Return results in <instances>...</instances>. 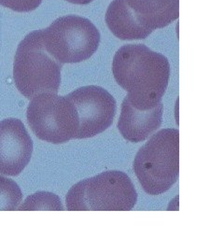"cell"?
<instances>
[{
	"mask_svg": "<svg viewBox=\"0 0 224 252\" xmlns=\"http://www.w3.org/2000/svg\"><path fill=\"white\" fill-rule=\"evenodd\" d=\"M76 107L80 126L76 139L90 138L106 131L116 115V100L104 88L83 86L68 94Z\"/></svg>",
	"mask_w": 224,
	"mask_h": 252,
	"instance_id": "cell-7",
	"label": "cell"
},
{
	"mask_svg": "<svg viewBox=\"0 0 224 252\" xmlns=\"http://www.w3.org/2000/svg\"><path fill=\"white\" fill-rule=\"evenodd\" d=\"M106 23L111 33L122 40L144 39L153 33L136 21L125 0H112L106 12Z\"/></svg>",
	"mask_w": 224,
	"mask_h": 252,
	"instance_id": "cell-11",
	"label": "cell"
},
{
	"mask_svg": "<svg viewBox=\"0 0 224 252\" xmlns=\"http://www.w3.org/2000/svg\"><path fill=\"white\" fill-rule=\"evenodd\" d=\"M33 141L23 122L9 118L0 122V174L16 177L27 167Z\"/></svg>",
	"mask_w": 224,
	"mask_h": 252,
	"instance_id": "cell-8",
	"label": "cell"
},
{
	"mask_svg": "<svg viewBox=\"0 0 224 252\" xmlns=\"http://www.w3.org/2000/svg\"><path fill=\"white\" fill-rule=\"evenodd\" d=\"M66 1L71 4H76V5H88L94 0H66Z\"/></svg>",
	"mask_w": 224,
	"mask_h": 252,
	"instance_id": "cell-15",
	"label": "cell"
},
{
	"mask_svg": "<svg viewBox=\"0 0 224 252\" xmlns=\"http://www.w3.org/2000/svg\"><path fill=\"white\" fill-rule=\"evenodd\" d=\"M63 64L45 48L42 29L25 36L13 62V79L19 92L28 99L42 93L57 94Z\"/></svg>",
	"mask_w": 224,
	"mask_h": 252,
	"instance_id": "cell-3",
	"label": "cell"
},
{
	"mask_svg": "<svg viewBox=\"0 0 224 252\" xmlns=\"http://www.w3.org/2000/svg\"><path fill=\"white\" fill-rule=\"evenodd\" d=\"M136 21L153 31L169 26L179 16V0H125Z\"/></svg>",
	"mask_w": 224,
	"mask_h": 252,
	"instance_id": "cell-10",
	"label": "cell"
},
{
	"mask_svg": "<svg viewBox=\"0 0 224 252\" xmlns=\"http://www.w3.org/2000/svg\"><path fill=\"white\" fill-rule=\"evenodd\" d=\"M42 0H0V5L17 12H29L39 7Z\"/></svg>",
	"mask_w": 224,
	"mask_h": 252,
	"instance_id": "cell-14",
	"label": "cell"
},
{
	"mask_svg": "<svg viewBox=\"0 0 224 252\" xmlns=\"http://www.w3.org/2000/svg\"><path fill=\"white\" fill-rule=\"evenodd\" d=\"M112 72L134 107L150 109L161 102L169 82L170 64L164 55L147 46L127 44L114 55Z\"/></svg>",
	"mask_w": 224,
	"mask_h": 252,
	"instance_id": "cell-1",
	"label": "cell"
},
{
	"mask_svg": "<svg viewBox=\"0 0 224 252\" xmlns=\"http://www.w3.org/2000/svg\"><path fill=\"white\" fill-rule=\"evenodd\" d=\"M137 202L134 184L126 173L102 172L72 186L65 198L69 211H130Z\"/></svg>",
	"mask_w": 224,
	"mask_h": 252,
	"instance_id": "cell-4",
	"label": "cell"
},
{
	"mask_svg": "<svg viewBox=\"0 0 224 252\" xmlns=\"http://www.w3.org/2000/svg\"><path fill=\"white\" fill-rule=\"evenodd\" d=\"M23 201V193L14 180L0 176V210H17Z\"/></svg>",
	"mask_w": 224,
	"mask_h": 252,
	"instance_id": "cell-13",
	"label": "cell"
},
{
	"mask_svg": "<svg viewBox=\"0 0 224 252\" xmlns=\"http://www.w3.org/2000/svg\"><path fill=\"white\" fill-rule=\"evenodd\" d=\"M0 39H1V15H0Z\"/></svg>",
	"mask_w": 224,
	"mask_h": 252,
	"instance_id": "cell-16",
	"label": "cell"
},
{
	"mask_svg": "<svg viewBox=\"0 0 224 252\" xmlns=\"http://www.w3.org/2000/svg\"><path fill=\"white\" fill-rule=\"evenodd\" d=\"M42 36L47 52L62 64L88 60L100 43L96 27L89 19L77 15L56 19L42 29Z\"/></svg>",
	"mask_w": 224,
	"mask_h": 252,
	"instance_id": "cell-5",
	"label": "cell"
},
{
	"mask_svg": "<svg viewBox=\"0 0 224 252\" xmlns=\"http://www.w3.org/2000/svg\"><path fill=\"white\" fill-rule=\"evenodd\" d=\"M27 118L36 137L52 144H63L75 138L80 126L74 104L66 95L54 93L34 96L27 108Z\"/></svg>",
	"mask_w": 224,
	"mask_h": 252,
	"instance_id": "cell-6",
	"label": "cell"
},
{
	"mask_svg": "<svg viewBox=\"0 0 224 252\" xmlns=\"http://www.w3.org/2000/svg\"><path fill=\"white\" fill-rule=\"evenodd\" d=\"M162 111L163 105L161 102L150 109H138L126 96L122 104L118 129L127 141L142 142L161 126Z\"/></svg>",
	"mask_w": 224,
	"mask_h": 252,
	"instance_id": "cell-9",
	"label": "cell"
},
{
	"mask_svg": "<svg viewBox=\"0 0 224 252\" xmlns=\"http://www.w3.org/2000/svg\"><path fill=\"white\" fill-rule=\"evenodd\" d=\"M133 169L148 194L159 195L170 189L179 179V130L168 128L154 134L136 153Z\"/></svg>",
	"mask_w": 224,
	"mask_h": 252,
	"instance_id": "cell-2",
	"label": "cell"
},
{
	"mask_svg": "<svg viewBox=\"0 0 224 252\" xmlns=\"http://www.w3.org/2000/svg\"><path fill=\"white\" fill-rule=\"evenodd\" d=\"M17 210H64L61 199L49 191H38L28 196Z\"/></svg>",
	"mask_w": 224,
	"mask_h": 252,
	"instance_id": "cell-12",
	"label": "cell"
}]
</instances>
